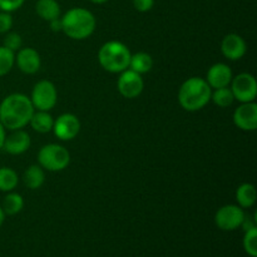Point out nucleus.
Here are the masks:
<instances>
[{
    "instance_id": "obj_1",
    "label": "nucleus",
    "mask_w": 257,
    "mask_h": 257,
    "mask_svg": "<svg viewBox=\"0 0 257 257\" xmlns=\"http://www.w3.org/2000/svg\"><path fill=\"white\" fill-rule=\"evenodd\" d=\"M35 108L28 95L12 93L0 103V122L5 130H23L34 113Z\"/></svg>"
},
{
    "instance_id": "obj_2",
    "label": "nucleus",
    "mask_w": 257,
    "mask_h": 257,
    "mask_svg": "<svg viewBox=\"0 0 257 257\" xmlns=\"http://www.w3.org/2000/svg\"><path fill=\"white\" fill-rule=\"evenodd\" d=\"M212 88L205 78L191 77L182 83L178 90V102L187 112H197L211 102Z\"/></svg>"
},
{
    "instance_id": "obj_3",
    "label": "nucleus",
    "mask_w": 257,
    "mask_h": 257,
    "mask_svg": "<svg viewBox=\"0 0 257 257\" xmlns=\"http://www.w3.org/2000/svg\"><path fill=\"white\" fill-rule=\"evenodd\" d=\"M62 32L74 40H84L94 33L97 20L85 8H72L62 18Z\"/></svg>"
},
{
    "instance_id": "obj_4",
    "label": "nucleus",
    "mask_w": 257,
    "mask_h": 257,
    "mask_svg": "<svg viewBox=\"0 0 257 257\" xmlns=\"http://www.w3.org/2000/svg\"><path fill=\"white\" fill-rule=\"evenodd\" d=\"M131 54L128 47L122 42L109 40L100 47L98 62L100 67L109 73H122L130 67Z\"/></svg>"
},
{
    "instance_id": "obj_5",
    "label": "nucleus",
    "mask_w": 257,
    "mask_h": 257,
    "mask_svg": "<svg viewBox=\"0 0 257 257\" xmlns=\"http://www.w3.org/2000/svg\"><path fill=\"white\" fill-rule=\"evenodd\" d=\"M38 163L43 170L60 172L69 166L70 153L64 146L49 143L40 148L38 153Z\"/></svg>"
},
{
    "instance_id": "obj_6",
    "label": "nucleus",
    "mask_w": 257,
    "mask_h": 257,
    "mask_svg": "<svg viewBox=\"0 0 257 257\" xmlns=\"http://www.w3.org/2000/svg\"><path fill=\"white\" fill-rule=\"evenodd\" d=\"M30 100L37 110H52L58 100V92L54 83L50 80H39L33 87Z\"/></svg>"
},
{
    "instance_id": "obj_7",
    "label": "nucleus",
    "mask_w": 257,
    "mask_h": 257,
    "mask_svg": "<svg viewBox=\"0 0 257 257\" xmlns=\"http://www.w3.org/2000/svg\"><path fill=\"white\" fill-rule=\"evenodd\" d=\"M230 88L235 100L240 103L255 102L257 97V82L256 78L250 73H240L232 78Z\"/></svg>"
},
{
    "instance_id": "obj_8",
    "label": "nucleus",
    "mask_w": 257,
    "mask_h": 257,
    "mask_svg": "<svg viewBox=\"0 0 257 257\" xmlns=\"http://www.w3.org/2000/svg\"><path fill=\"white\" fill-rule=\"evenodd\" d=\"M245 211L238 205H225L218 208L215 215V223L222 231H235L241 227Z\"/></svg>"
},
{
    "instance_id": "obj_9",
    "label": "nucleus",
    "mask_w": 257,
    "mask_h": 257,
    "mask_svg": "<svg viewBox=\"0 0 257 257\" xmlns=\"http://www.w3.org/2000/svg\"><path fill=\"white\" fill-rule=\"evenodd\" d=\"M119 74V78L117 80V88L120 95L127 99H135V98L140 97L145 88V80H143L142 75L130 68L123 70Z\"/></svg>"
},
{
    "instance_id": "obj_10",
    "label": "nucleus",
    "mask_w": 257,
    "mask_h": 257,
    "mask_svg": "<svg viewBox=\"0 0 257 257\" xmlns=\"http://www.w3.org/2000/svg\"><path fill=\"white\" fill-rule=\"evenodd\" d=\"M53 132L60 141H72L80 131V120L73 113H63L54 119Z\"/></svg>"
},
{
    "instance_id": "obj_11",
    "label": "nucleus",
    "mask_w": 257,
    "mask_h": 257,
    "mask_svg": "<svg viewBox=\"0 0 257 257\" xmlns=\"http://www.w3.org/2000/svg\"><path fill=\"white\" fill-rule=\"evenodd\" d=\"M233 123L245 132H252L257 128V104L255 102L241 103L232 115Z\"/></svg>"
},
{
    "instance_id": "obj_12",
    "label": "nucleus",
    "mask_w": 257,
    "mask_h": 257,
    "mask_svg": "<svg viewBox=\"0 0 257 257\" xmlns=\"http://www.w3.org/2000/svg\"><path fill=\"white\" fill-rule=\"evenodd\" d=\"M15 64L24 74H35L40 69L42 58L34 48H20L15 53Z\"/></svg>"
},
{
    "instance_id": "obj_13",
    "label": "nucleus",
    "mask_w": 257,
    "mask_h": 257,
    "mask_svg": "<svg viewBox=\"0 0 257 257\" xmlns=\"http://www.w3.org/2000/svg\"><path fill=\"white\" fill-rule=\"evenodd\" d=\"M221 52L228 60H240L247 52V44L241 35L230 33L221 42Z\"/></svg>"
},
{
    "instance_id": "obj_14",
    "label": "nucleus",
    "mask_w": 257,
    "mask_h": 257,
    "mask_svg": "<svg viewBox=\"0 0 257 257\" xmlns=\"http://www.w3.org/2000/svg\"><path fill=\"white\" fill-rule=\"evenodd\" d=\"M30 145H32V140H30L29 133L24 130H15L5 137L2 150L12 156H19L27 152L30 148Z\"/></svg>"
},
{
    "instance_id": "obj_15",
    "label": "nucleus",
    "mask_w": 257,
    "mask_h": 257,
    "mask_svg": "<svg viewBox=\"0 0 257 257\" xmlns=\"http://www.w3.org/2000/svg\"><path fill=\"white\" fill-rule=\"evenodd\" d=\"M232 78V70L227 64L216 63V64L211 65L210 69L207 70V75H206L205 79L212 89H217V88L230 87Z\"/></svg>"
},
{
    "instance_id": "obj_16",
    "label": "nucleus",
    "mask_w": 257,
    "mask_h": 257,
    "mask_svg": "<svg viewBox=\"0 0 257 257\" xmlns=\"http://www.w3.org/2000/svg\"><path fill=\"white\" fill-rule=\"evenodd\" d=\"M35 13L45 22L60 18V5L57 0H38L35 4Z\"/></svg>"
},
{
    "instance_id": "obj_17",
    "label": "nucleus",
    "mask_w": 257,
    "mask_h": 257,
    "mask_svg": "<svg viewBox=\"0 0 257 257\" xmlns=\"http://www.w3.org/2000/svg\"><path fill=\"white\" fill-rule=\"evenodd\" d=\"M29 124L33 130L38 133H48L53 130L54 124V118L48 110H34L32 118L29 120Z\"/></svg>"
},
{
    "instance_id": "obj_18",
    "label": "nucleus",
    "mask_w": 257,
    "mask_h": 257,
    "mask_svg": "<svg viewBox=\"0 0 257 257\" xmlns=\"http://www.w3.org/2000/svg\"><path fill=\"white\" fill-rule=\"evenodd\" d=\"M257 191L252 183H242L236 190V201L241 208H250L256 203Z\"/></svg>"
},
{
    "instance_id": "obj_19",
    "label": "nucleus",
    "mask_w": 257,
    "mask_h": 257,
    "mask_svg": "<svg viewBox=\"0 0 257 257\" xmlns=\"http://www.w3.org/2000/svg\"><path fill=\"white\" fill-rule=\"evenodd\" d=\"M23 181L28 188L38 190L45 182V170H43L39 165L29 166L23 175Z\"/></svg>"
},
{
    "instance_id": "obj_20",
    "label": "nucleus",
    "mask_w": 257,
    "mask_h": 257,
    "mask_svg": "<svg viewBox=\"0 0 257 257\" xmlns=\"http://www.w3.org/2000/svg\"><path fill=\"white\" fill-rule=\"evenodd\" d=\"M130 69L135 70L138 74H146V73L151 72L153 68V58L151 54L146 52H138L135 54H131L130 59Z\"/></svg>"
},
{
    "instance_id": "obj_21",
    "label": "nucleus",
    "mask_w": 257,
    "mask_h": 257,
    "mask_svg": "<svg viewBox=\"0 0 257 257\" xmlns=\"http://www.w3.org/2000/svg\"><path fill=\"white\" fill-rule=\"evenodd\" d=\"M23 207H24V198L17 192H13V191L8 192V195L3 200L2 208L5 215L8 216L17 215L23 210Z\"/></svg>"
},
{
    "instance_id": "obj_22",
    "label": "nucleus",
    "mask_w": 257,
    "mask_h": 257,
    "mask_svg": "<svg viewBox=\"0 0 257 257\" xmlns=\"http://www.w3.org/2000/svg\"><path fill=\"white\" fill-rule=\"evenodd\" d=\"M19 183V176L13 168L0 167V191L12 192Z\"/></svg>"
},
{
    "instance_id": "obj_23",
    "label": "nucleus",
    "mask_w": 257,
    "mask_h": 257,
    "mask_svg": "<svg viewBox=\"0 0 257 257\" xmlns=\"http://www.w3.org/2000/svg\"><path fill=\"white\" fill-rule=\"evenodd\" d=\"M211 100L220 108H227L235 102V97L232 94V90L230 87L217 88L212 89L211 93Z\"/></svg>"
},
{
    "instance_id": "obj_24",
    "label": "nucleus",
    "mask_w": 257,
    "mask_h": 257,
    "mask_svg": "<svg viewBox=\"0 0 257 257\" xmlns=\"http://www.w3.org/2000/svg\"><path fill=\"white\" fill-rule=\"evenodd\" d=\"M15 65V53L0 45V77L7 75Z\"/></svg>"
},
{
    "instance_id": "obj_25",
    "label": "nucleus",
    "mask_w": 257,
    "mask_h": 257,
    "mask_svg": "<svg viewBox=\"0 0 257 257\" xmlns=\"http://www.w3.org/2000/svg\"><path fill=\"white\" fill-rule=\"evenodd\" d=\"M243 250L251 257H257V227L245 231L243 236Z\"/></svg>"
},
{
    "instance_id": "obj_26",
    "label": "nucleus",
    "mask_w": 257,
    "mask_h": 257,
    "mask_svg": "<svg viewBox=\"0 0 257 257\" xmlns=\"http://www.w3.org/2000/svg\"><path fill=\"white\" fill-rule=\"evenodd\" d=\"M3 47L7 49L12 50V52L17 53L20 48H23V38L19 33L15 32H8L5 35L4 40H3Z\"/></svg>"
},
{
    "instance_id": "obj_27",
    "label": "nucleus",
    "mask_w": 257,
    "mask_h": 257,
    "mask_svg": "<svg viewBox=\"0 0 257 257\" xmlns=\"http://www.w3.org/2000/svg\"><path fill=\"white\" fill-rule=\"evenodd\" d=\"M25 0H0V12L13 13L20 9Z\"/></svg>"
},
{
    "instance_id": "obj_28",
    "label": "nucleus",
    "mask_w": 257,
    "mask_h": 257,
    "mask_svg": "<svg viewBox=\"0 0 257 257\" xmlns=\"http://www.w3.org/2000/svg\"><path fill=\"white\" fill-rule=\"evenodd\" d=\"M13 28L12 13L0 12V34H7Z\"/></svg>"
},
{
    "instance_id": "obj_29",
    "label": "nucleus",
    "mask_w": 257,
    "mask_h": 257,
    "mask_svg": "<svg viewBox=\"0 0 257 257\" xmlns=\"http://www.w3.org/2000/svg\"><path fill=\"white\" fill-rule=\"evenodd\" d=\"M155 5V0H133V7L137 12L147 13Z\"/></svg>"
},
{
    "instance_id": "obj_30",
    "label": "nucleus",
    "mask_w": 257,
    "mask_h": 257,
    "mask_svg": "<svg viewBox=\"0 0 257 257\" xmlns=\"http://www.w3.org/2000/svg\"><path fill=\"white\" fill-rule=\"evenodd\" d=\"M241 227L243 228V231H248V230H251V228H255V227H257L256 220L255 218L250 217V216L245 215V218H243L242 223H241Z\"/></svg>"
},
{
    "instance_id": "obj_31",
    "label": "nucleus",
    "mask_w": 257,
    "mask_h": 257,
    "mask_svg": "<svg viewBox=\"0 0 257 257\" xmlns=\"http://www.w3.org/2000/svg\"><path fill=\"white\" fill-rule=\"evenodd\" d=\"M48 23H49V27H50V29H52V32H54V33L62 32V20H60V18L53 19Z\"/></svg>"
},
{
    "instance_id": "obj_32",
    "label": "nucleus",
    "mask_w": 257,
    "mask_h": 257,
    "mask_svg": "<svg viewBox=\"0 0 257 257\" xmlns=\"http://www.w3.org/2000/svg\"><path fill=\"white\" fill-rule=\"evenodd\" d=\"M5 128L4 125L2 124V122H0V150L3 148V145H4V141H5V137H7V132H5Z\"/></svg>"
},
{
    "instance_id": "obj_33",
    "label": "nucleus",
    "mask_w": 257,
    "mask_h": 257,
    "mask_svg": "<svg viewBox=\"0 0 257 257\" xmlns=\"http://www.w3.org/2000/svg\"><path fill=\"white\" fill-rule=\"evenodd\" d=\"M5 216H7V215H5L4 211H3V208H2V206H0V227H2V225L4 223Z\"/></svg>"
},
{
    "instance_id": "obj_34",
    "label": "nucleus",
    "mask_w": 257,
    "mask_h": 257,
    "mask_svg": "<svg viewBox=\"0 0 257 257\" xmlns=\"http://www.w3.org/2000/svg\"><path fill=\"white\" fill-rule=\"evenodd\" d=\"M89 2L93 3V4H104L108 0H89Z\"/></svg>"
}]
</instances>
